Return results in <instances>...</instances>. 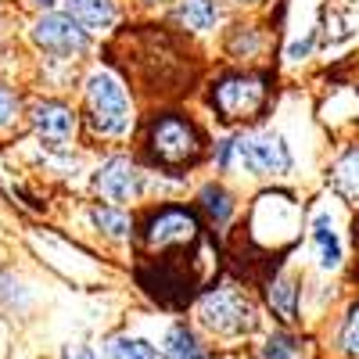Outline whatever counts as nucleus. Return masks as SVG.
I'll return each instance as SVG.
<instances>
[{
    "mask_svg": "<svg viewBox=\"0 0 359 359\" xmlns=\"http://www.w3.org/2000/svg\"><path fill=\"white\" fill-rule=\"evenodd\" d=\"M86 108H90V123H94L97 133H108V137L126 133L130 97H126V86L111 72H94L86 79Z\"/></svg>",
    "mask_w": 359,
    "mask_h": 359,
    "instance_id": "nucleus-1",
    "label": "nucleus"
},
{
    "mask_svg": "<svg viewBox=\"0 0 359 359\" xmlns=\"http://www.w3.org/2000/svg\"><path fill=\"white\" fill-rule=\"evenodd\" d=\"M151 155L176 169V165H187L201 155V140H198V130L180 115H165L151 126Z\"/></svg>",
    "mask_w": 359,
    "mask_h": 359,
    "instance_id": "nucleus-2",
    "label": "nucleus"
},
{
    "mask_svg": "<svg viewBox=\"0 0 359 359\" xmlns=\"http://www.w3.org/2000/svg\"><path fill=\"white\" fill-rule=\"evenodd\" d=\"M201 323L212 327L216 334H245L252 331L255 316H252V306L237 291L216 287L201 298Z\"/></svg>",
    "mask_w": 359,
    "mask_h": 359,
    "instance_id": "nucleus-3",
    "label": "nucleus"
},
{
    "mask_svg": "<svg viewBox=\"0 0 359 359\" xmlns=\"http://www.w3.org/2000/svg\"><path fill=\"white\" fill-rule=\"evenodd\" d=\"M212 101L223 118H252L266 101V83L259 76H230L216 86Z\"/></svg>",
    "mask_w": 359,
    "mask_h": 359,
    "instance_id": "nucleus-4",
    "label": "nucleus"
},
{
    "mask_svg": "<svg viewBox=\"0 0 359 359\" xmlns=\"http://www.w3.org/2000/svg\"><path fill=\"white\" fill-rule=\"evenodd\" d=\"M198 219L187 208H165V212L147 219V230H144V241L158 248V252H169V248H180V245H194L198 241Z\"/></svg>",
    "mask_w": 359,
    "mask_h": 359,
    "instance_id": "nucleus-5",
    "label": "nucleus"
},
{
    "mask_svg": "<svg viewBox=\"0 0 359 359\" xmlns=\"http://www.w3.org/2000/svg\"><path fill=\"white\" fill-rule=\"evenodd\" d=\"M233 155L248 172L269 176V172H287L291 169V151L287 144L273 133L266 137H248V140H233Z\"/></svg>",
    "mask_w": 359,
    "mask_h": 359,
    "instance_id": "nucleus-6",
    "label": "nucleus"
},
{
    "mask_svg": "<svg viewBox=\"0 0 359 359\" xmlns=\"http://www.w3.org/2000/svg\"><path fill=\"white\" fill-rule=\"evenodd\" d=\"M33 40L57 57H72L86 50V29L69 15H43L33 25Z\"/></svg>",
    "mask_w": 359,
    "mask_h": 359,
    "instance_id": "nucleus-7",
    "label": "nucleus"
},
{
    "mask_svg": "<svg viewBox=\"0 0 359 359\" xmlns=\"http://www.w3.org/2000/svg\"><path fill=\"white\" fill-rule=\"evenodd\" d=\"M94 184H97L101 198H108V201H130L140 191V172H137V165L130 158H108L97 169Z\"/></svg>",
    "mask_w": 359,
    "mask_h": 359,
    "instance_id": "nucleus-8",
    "label": "nucleus"
},
{
    "mask_svg": "<svg viewBox=\"0 0 359 359\" xmlns=\"http://www.w3.org/2000/svg\"><path fill=\"white\" fill-rule=\"evenodd\" d=\"M33 126H36V133L43 137V144L62 147V144H69V137H72V130H76V115H72V108H65V104L47 101V104H40V108L33 111Z\"/></svg>",
    "mask_w": 359,
    "mask_h": 359,
    "instance_id": "nucleus-9",
    "label": "nucleus"
},
{
    "mask_svg": "<svg viewBox=\"0 0 359 359\" xmlns=\"http://www.w3.org/2000/svg\"><path fill=\"white\" fill-rule=\"evenodd\" d=\"M65 15L83 29H108L115 22V4L111 0H65Z\"/></svg>",
    "mask_w": 359,
    "mask_h": 359,
    "instance_id": "nucleus-10",
    "label": "nucleus"
},
{
    "mask_svg": "<svg viewBox=\"0 0 359 359\" xmlns=\"http://www.w3.org/2000/svg\"><path fill=\"white\" fill-rule=\"evenodd\" d=\"M219 18V8L216 0H184V4L176 8V22L194 29V33H205V29H212Z\"/></svg>",
    "mask_w": 359,
    "mask_h": 359,
    "instance_id": "nucleus-11",
    "label": "nucleus"
},
{
    "mask_svg": "<svg viewBox=\"0 0 359 359\" xmlns=\"http://www.w3.org/2000/svg\"><path fill=\"white\" fill-rule=\"evenodd\" d=\"M269 306H273V313H277L284 323L294 320V313H298V287H294L291 277L280 273V277L269 280Z\"/></svg>",
    "mask_w": 359,
    "mask_h": 359,
    "instance_id": "nucleus-12",
    "label": "nucleus"
},
{
    "mask_svg": "<svg viewBox=\"0 0 359 359\" xmlns=\"http://www.w3.org/2000/svg\"><path fill=\"white\" fill-rule=\"evenodd\" d=\"M162 359H205V348L198 345V338L187 327H172L165 338V348H162Z\"/></svg>",
    "mask_w": 359,
    "mask_h": 359,
    "instance_id": "nucleus-13",
    "label": "nucleus"
},
{
    "mask_svg": "<svg viewBox=\"0 0 359 359\" xmlns=\"http://www.w3.org/2000/svg\"><path fill=\"white\" fill-rule=\"evenodd\" d=\"M313 241H316V248H320L323 269H334V266L341 262V245H338V237H334L331 219H327V216H320V219L313 223Z\"/></svg>",
    "mask_w": 359,
    "mask_h": 359,
    "instance_id": "nucleus-14",
    "label": "nucleus"
},
{
    "mask_svg": "<svg viewBox=\"0 0 359 359\" xmlns=\"http://www.w3.org/2000/svg\"><path fill=\"white\" fill-rule=\"evenodd\" d=\"M104 359H162V355L144 338H111L104 345Z\"/></svg>",
    "mask_w": 359,
    "mask_h": 359,
    "instance_id": "nucleus-15",
    "label": "nucleus"
},
{
    "mask_svg": "<svg viewBox=\"0 0 359 359\" xmlns=\"http://www.w3.org/2000/svg\"><path fill=\"white\" fill-rule=\"evenodd\" d=\"M334 187H338L341 194H348V198H359V147H355V151H348V155L338 162V169H334Z\"/></svg>",
    "mask_w": 359,
    "mask_h": 359,
    "instance_id": "nucleus-16",
    "label": "nucleus"
},
{
    "mask_svg": "<svg viewBox=\"0 0 359 359\" xmlns=\"http://www.w3.org/2000/svg\"><path fill=\"white\" fill-rule=\"evenodd\" d=\"M94 223H97V226H101L108 237H126V233L133 230L130 216H126V212H118V208H111V205L94 208Z\"/></svg>",
    "mask_w": 359,
    "mask_h": 359,
    "instance_id": "nucleus-17",
    "label": "nucleus"
},
{
    "mask_svg": "<svg viewBox=\"0 0 359 359\" xmlns=\"http://www.w3.org/2000/svg\"><path fill=\"white\" fill-rule=\"evenodd\" d=\"M201 208H205V212L212 216L216 223H226L233 205H230L226 191H219V187H205V191H201Z\"/></svg>",
    "mask_w": 359,
    "mask_h": 359,
    "instance_id": "nucleus-18",
    "label": "nucleus"
},
{
    "mask_svg": "<svg viewBox=\"0 0 359 359\" xmlns=\"http://www.w3.org/2000/svg\"><path fill=\"white\" fill-rule=\"evenodd\" d=\"M341 348H345L352 359H359V306L348 313V320H345V327H341Z\"/></svg>",
    "mask_w": 359,
    "mask_h": 359,
    "instance_id": "nucleus-19",
    "label": "nucleus"
},
{
    "mask_svg": "<svg viewBox=\"0 0 359 359\" xmlns=\"http://www.w3.org/2000/svg\"><path fill=\"white\" fill-rule=\"evenodd\" d=\"M266 359H298V345L287 334H277L266 341Z\"/></svg>",
    "mask_w": 359,
    "mask_h": 359,
    "instance_id": "nucleus-20",
    "label": "nucleus"
},
{
    "mask_svg": "<svg viewBox=\"0 0 359 359\" xmlns=\"http://www.w3.org/2000/svg\"><path fill=\"white\" fill-rule=\"evenodd\" d=\"M15 108H18V97L11 94L8 86H0V126H4V123H11Z\"/></svg>",
    "mask_w": 359,
    "mask_h": 359,
    "instance_id": "nucleus-21",
    "label": "nucleus"
},
{
    "mask_svg": "<svg viewBox=\"0 0 359 359\" xmlns=\"http://www.w3.org/2000/svg\"><path fill=\"white\" fill-rule=\"evenodd\" d=\"M62 359H94V352H90V348H83V345H69Z\"/></svg>",
    "mask_w": 359,
    "mask_h": 359,
    "instance_id": "nucleus-22",
    "label": "nucleus"
},
{
    "mask_svg": "<svg viewBox=\"0 0 359 359\" xmlns=\"http://www.w3.org/2000/svg\"><path fill=\"white\" fill-rule=\"evenodd\" d=\"M40 4H50V0H40Z\"/></svg>",
    "mask_w": 359,
    "mask_h": 359,
    "instance_id": "nucleus-23",
    "label": "nucleus"
}]
</instances>
